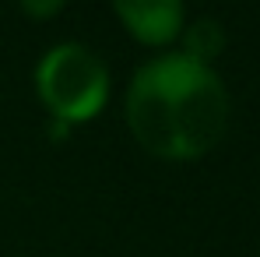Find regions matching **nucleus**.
Listing matches in <instances>:
<instances>
[{
  "label": "nucleus",
  "instance_id": "39448f33",
  "mask_svg": "<svg viewBox=\"0 0 260 257\" xmlns=\"http://www.w3.org/2000/svg\"><path fill=\"white\" fill-rule=\"evenodd\" d=\"M18 7L32 21H49V18H56L67 7V0H18Z\"/></svg>",
  "mask_w": 260,
  "mask_h": 257
},
{
  "label": "nucleus",
  "instance_id": "7ed1b4c3",
  "mask_svg": "<svg viewBox=\"0 0 260 257\" xmlns=\"http://www.w3.org/2000/svg\"><path fill=\"white\" fill-rule=\"evenodd\" d=\"M113 14L130 39L148 49L173 46L186 28L183 0H113Z\"/></svg>",
  "mask_w": 260,
  "mask_h": 257
},
{
  "label": "nucleus",
  "instance_id": "f257e3e1",
  "mask_svg": "<svg viewBox=\"0 0 260 257\" xmlns=\"http://www.w3.org/2000/svg\"><path fill=\"white\" fill-rule=\"evenodd\" d=\"M130 137L162 162L204 159L229 130V88L211 64L158 53L130 74L123 95Z\"/></svg>",
  "mask_w": 260,
  "mask_h": 257
},
{
  "label": "nucleus",
  "instance_id": "f03ea898",
  "mask_svg": "<svg viewBox=\"0 0 260 257\" xmlns=\"http://www.w3.org/2000/svg\"><path fill=\"white\" fill-rule=\"evenodd\" d=\"M32 85L46 113L67 127L102 117L113 95V78H109L106 60L91 46L74 43V39L53 43L36 60Z\"/></svg>",
  "mask_w": 260,
  "mask_h": 257
},
{
  "label": "nucleus",
  "instance_id": "20e7f679",
  "mask_svg": "<svg viewBox=\"0 0 260 257\" xmlns=\"http://www.w3.org/2000/svg\"><path fill=\"white\" fill-rule=\"evenodd\" d=\"M225 46H229V36H225L221 21L211 18V14H201V18L186 21V28L179 36V53H186V56H193L201 64H211V67L225 53Z\"/></svg>",
  "mask_w": 260,
  "mask_h": 257
}]
</instances>
